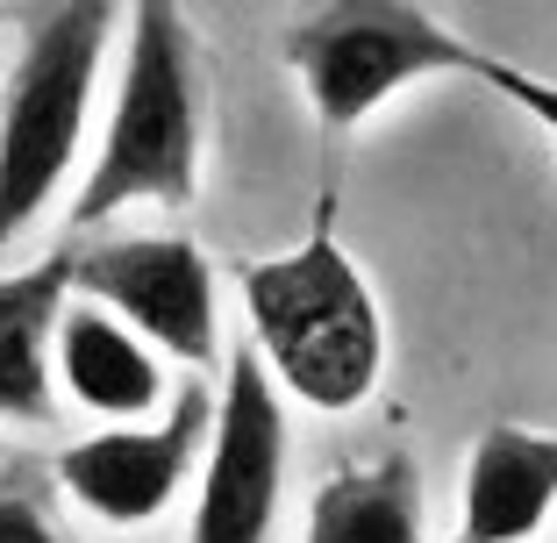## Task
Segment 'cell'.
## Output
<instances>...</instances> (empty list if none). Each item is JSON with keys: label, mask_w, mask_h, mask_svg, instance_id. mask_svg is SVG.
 I'll use <instances>...</instances> for the list:
<instances>
[{"label": "cell", "mask_w": 557, "mask_h": 543, "mask_svg": "<svg viewBox=\"0 0 557 543\" xmlns=\"http://www.w3.org/2000/svg\"><path fill=\"white\" fill-rule=\"evenodd\" d=\"M236 286L250 314V350L264 358L278 394L314 415H350L358 400H372L386 372V322L364 272L329 236V214L300 250L244 264Z\"/></svg>", "instance_id": "1"}, {"label": "cell", "mask_w": 557, "mask_h": 543, "mask_svg": "<svg viewBox=\"0 0 557 543\" xmlns=\"http://www.w3.org/2000/svg\"><path fill=\"white\" fill-rule=\"evenodd\" d=\"M200 194V72L180 8L144 0L129 15V58L100 129L72 222L94 230L122 208H186Z\"/></svg>", "instance_id": "2"}, {"label": "cell", "mask_w": 557, "mask_h": 543, "mask_svg": "<svg viewBox=\"0 0 557 543\" xmlns=\"http://www.w3.org/2000/svg\"><path fill=\"white\" fill-rule=\"evenodd\" d=\"M115 8H36L0 94V250L36 230V214L65 194L72 158L86 144V108L108 58Z\"/></svg>", "instance_id": "3"}, {"label": "cell", "mask_w": 557, "mask_h": 543, "mask_svg": "<svg viewBox=\"0 0 557 543\" xmlns=\"http://www.w3.org/2000/svg\"><path fill=\"white\" fill-rule=\"evenodd\" d=\"M479 58H486L479 44H465L458 29H443L429 8L408 0H336L286 29V65L308 86L314 122L329 136L358 129L414 79H443V72L479 79Z\"/></svg>", "instance_id": "4"}, {"label": "cell", "mask_w": 557, "mask_h": 543, "mask_svg": "<svg viewBox=\"0 0 557 543\" xmlns=\"http://www.w3.org/2000/svg\"><path fill=\"white\" fill-rule=\"evenodd\" d=\"M278 494H286V408L258 350H236L214 400L186 543H272Z\"/></svg>", "instance_id": "5"}, {"label": "cell", "mask_w": 557, "mask_h": 543, "mask_svg": "<svg viewBox=\"0 0 557 543\" xmlns=\"http://www.w3.org/2000/svg\"><path fill=\"white\" fill-rule=\"evenodd\" d=\"M208 436H214V400H208V386L186 379L180 394H172V408H164V422L94 429V436L58 451L50 472H58V486H65L94 522L150 529L186 494V472H194V458L208 451Z\"/></svg>", "instance_id": "6"}, {"label": "cell", "mask_w": 557, "mask_h": 543, "mask_svg": "<svg viewBox=\"0 0 557 543\" xmlns=\"http://www.w3.org/2000/svg\"><path fill=\"white\" fill-rule=\"evenodd\" d=\"M72 286L180 365L214 358V264L186 236H108L72 250Z\"/></svg>", "instance_id": "7"}, {"label": "cell", "mask_w": 557, "mask_h": 543, "mask_svg": "<svg viewBox=\"0 0 557 543\" xmlns=\"http://www.w3.org/2000/svg\"><path fill=\"white\" fill-rule=\"evenodd\" d=\"M557 508V436L536 429H486L465 458V501L450 543H529Z\"/></svg>", "instance_id": "8"}, {"label": "cell", "mask_w": 557, "mask_h": 543, "mask_svg": "<svg viewBox=\"0 0 557 543\" xmlns=\"http://www.w3.org/2000/svg\"><path fill=\"white\" fill-rule=\"evenodd\" d=\"M72 264L0 272V422L44 429L58 415V330H65Z\"/></svg>", "instance_id": "9"}, {"label": "cell", "mask_w": 557, "mask_h": 543, "mask_svg": "<svg viewBox=\"0 0 557 543\" xmlns=\"http://www.w3.org/2000/svg\"><path fill=\"white\" fill-rule=\"evenodd\" d=\"M58 386H65L86 415H100L108 429H136L164 400L158 350H150L129 322L94 308V300L65 308V330H58Z\"/></svg>", "instance_id": "10"}, {"label": "cell", "mask_w": 557, "mask_h": 543, "mask_svg": "<svg viewBox=\"0 0 557 543\" xmlns=\"http://www.w3.org/2000/svg\"><path fill=\"white\" fill-rule=\"evenodd\" d=\"M308 543H422V472L408 458L329 472L308 501Z\"/></svg>", "instance_id": "11"}, {"label": "cell", "mask_w": 557, "mask_h": 543, "mask_svg": "<svg viewBox=\"0 0 557 543\" xmlns=\"http://www.w3.org/2000/svg\"><path fill=\"white\" fill-rule=\"evenodd\" d=\"M479 79H486L493 94H508L515 108H522V115H536L543 129L557 136V86H550V79H536V72L508 65V58H493V50H486V58H479Z\"/></svg>", "instance_id": "12"}, {"label": "cell", "mask_w": 557, "mask_h": 543, "mask_svg": "<svg viewBox=\"0 0 557 543\" xmlns=\"http://www.w3.org/2000/svg\"><path fill=\"white\" fill-rule=\"evenodd\" d=\"M0 543H65V529H58V515L44 508V494L0 486Z\"/></svg>", "instance_id": "13"}]
</instances>
